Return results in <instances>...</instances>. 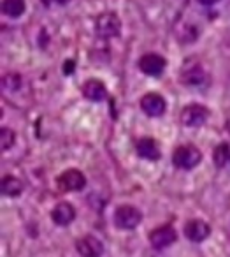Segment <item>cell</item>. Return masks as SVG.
<instances>
[{
    "mask_svg": "<svg viewBox=\"0 0 230 257\" xmlns=\"http://www.w3.org/2000/svg\"><path fill=\"white\" fill-rule=\"evenodd\" d=\"M95 32L99 37L104 39H111V37H116L121 32V22L114 13H104L97 18L95 22Z\"/></svg>",
    "mask_w": 230,
    "mask_h": 257,
    "instance_id": "obj_3",
    "label": "cell"
},
{
    "mask_svg": "<svg viewBox=\"0 0 230 257\" xmlns=\"http://www.w3.org/2000/svg\"><path fill=\"white\" fill-rule=\"evenodd\" d=\"M72 69H74V62L69 60L67 64H65V72H72Z\"/></svg>",
    "mask_w": 230,
    "mask_h": 257,
    "instance_id": "obj_21",
    "label": "cell"
},
{
    "mask_svg": "<svg viewBox=\"0 0 230 257\" xmlns=\"http://www.w3.org/2000/svg\"><path fill=\"white\" fill-rule=\"evenodd\" d=\"M209 109L202 104H188L181 109L179 120L186 127H200L207 121Z\"/></svg>",
    "mask_w": 230,
    "mask_h": 257,
    "instance_id": "obj_2",
    "label": "cell"
},
{
    "mask_svg": "<svg viewBox=\"0 0 230 257\" xmlns=\"http://www.w3.org/2000/svg\"><path fill=\"white\" fill-rule=\"evenodd\" d=\"M25 0H4L2 2V11L9 18H18L25 13Z\"/></svg>",
    "mask_w": 230,
    "mask_h": 257,
    "instance_id": "obj_16",
    "label": "cell"
},
{
    "mask_svg": "<svg viewBox=\"0 0 230 257\" xmlns=\"http://www.w3.org/2000/svg\"><path fill=\"white\" fill-rule=\"evenodd\" d=\"M0 187H2V192L9 197L20 196V194L23 192V189H25L23 182L20 178H16V176H4V178H2V185Z\"/></svg>",
    "mask_w": 230,
    "mask_h": 257,
    "instance_id": "obj_15",
    "label": "cell"
},
{
    "mask_svg": "<svg viewBox=\"0 0 230 257\" xmlns=\"http://www.w3.org/2000/svg\"><path fill=\"white\" fill-rule=\"evenodd\" d=\"M212 161L218 168H223L226 162L230 161V145L228 143H219L212 152Z\"/></svg>",
    "mask_w": 230,
    "mask_h": 257,
    "instance_id": "obj_17",
    "label": "cell"
},
{
    "mask_svg": "<svg viewBox=\"0 0 230 257\" xmlns=\"http://www.w3.org/2000/svg\"><path fill=\"white\" fill-rule=\"evenodd\" d=\"M135 152H137L139 157L146 159V161H158L160 155H162L158 143L153 138H141L135 143Z\"/></svg>",
    "mask_w": 230,
    "mask_h": 257,
    "instance_id": "obj_11",
    "label": "cell"
},
{
    "mask_svg": "<svg viewBox=\"0 0 230 257\" xmlns=\"http://www.w3.org/2000/svg\"><path fill=\"white\" fill-rule=\"evenodd\" d=\"M200 161L202 152L193 145H181L172 154V164L177 169H193L200 164Z\"/></svg>",
    "mask_w": 230,
    "mask_h": 257,
    "instance_id": "obj_1",
    "label": "cell"
},
{
    "mask_svg": "<svg viewBox=\"0 0 230 257\" xmlns=\"http://www.w3.org/2000/svg\"><path fill=\"white\" fill-rule=\"evenodd\" d=\"M177 239V232L174 231L172 225H162L156 227L155 231L149 232V241L155 248H165V246L172 245Z\"/></svg>",
    "mask_w": 230,
    "mask_h": 257,
    "instance_id": "obj_9",
    "label": "cell"
},
{
    "mask_svg": "<svg viewBox=\"0 0 230 257\" xmlns=\"http://www.w3.org/2000/svg\"><path fill=\"white\" fill-rule=\"evenodd\" d=\"M225 127H226V131H228V133H230V118H228V120H226V125H225Z\"/></svg>",
    "mask_w": 230,
    "mask_h": 257,
    "instance_id": "obj_23",
    "label": "cell"
},
{
    "mask_svg": "<svg viewBox=\"0 0 230 257\" xmlns=\"http://www.w3.org/2000/svg\"><path fill=\"white\" fill-rule=\"evenodd\" d=\"M46 6H53V4H58V6H64L67 4V2H71V0H43Z\"/></svg>",
    "mask_w": 230,
    "mask_h": 257,
    "instance_id": "obj_20",
    "label": "cell"
},
{
    "mask_svg": "<svg viewBox=\"0 0 230 257\" xmlns=\"http://www.w3.org/2000/svg\"><path fill=\"white\" fill-rule=\"evenodd\" d=\"M83 95L88 100L99 102V100H104L107 97V88L99 79H90V81H86L85 85H83Z\"/></svg>",
    "mask_w": 230,
    "mask_h": 257,
    "instance_id": "obj_14",
    "label": "cell"
},
{
    "mask_svg": "<svg viewBox=\"0 0 230 257\" xmlns=\"http://www.w3.org/2000/svg\"><path fill=\"white\" fill-rule=\"evenodd\" d=\"M57 185L62 192H78L86 185V176L79 169H67L57 180Z\"/></svg>",
    "mask_w": 230,
    "mask_h": 257,
    "instance_id": "obj_5",
    "label": "cell"
},
{
    "mask_svg": "<svg viewBox=\"0 0 230 257\" xmlns=\"http://www.w3.org/2000/svg\"><path fill=\"white\" fill-rule=\"evenodd\" d=\"M167 102L160 93H146L141 99V109L149 116H162L165 113Z\"/></svg>",
    "mask_w": 230,
    "mask_h": 257,
    "instance_id": "obj_8",
    "label": "cell"
},
{
    "mask_svg": "<svg viewBox=\"0 0 230 257\" xmlns=\"http://www.w3.org/2000/svg\"><path fill=\"white\" fill-rule=\"evenodd\" d=\"M16 141V134L13 128L4 127L0 131V145H2V150H9V148L15 145Z\"/></svg>",
    "mask_w": 230,
    "mask_h": 257,
    "instance_id": "obj_19",
    "label": "cell"
},
{
    "mask_svg": "<svg viewBox=\"0 0 230 257\" xmlns=\"http://www.w3.org/2000/svg\"><path fill=\"white\" fill-rule=\"evenodd\" d=\"M184 234L190 241H204L209 234H211V227L200 218H193V220L186 222L184 225Z\"/></svg>",
    "mask_w": 230,
    "mask_h": 257,
    "instance_id": "obj_10",
    "label": "cell"
},
{
    "mask_svg": "<svg viewBox=\"0 0 230 257\" xmlns=\"http://www.w3.org/2000/svg\"><path fill=\"white\" fill-rule=\"evenodd\" d=\"M198 2H200L202 6H212V4H216L218 0H198Z\"/></svg>",
    "mask_w": 230,
    "mask_h": 257,
    "instance_id": "obj_22",
    "label": "cell"
},
{
    "mask_svg": "<svg viewBox=\"0 0 230 257\" xmlns=\"http://www.w3.org/2000/svg\"><path fill=\"white\" fill-rule=\"evenodd\" d=\"M76 250L81 257H100L104 253V245L95 236H83L76 241Z\"/></svg>",
    "mask_w": 230,
    "mask_h": 257,
    "instance_id": "obj_7",
    "label": "cell"
},
{
    "mask_svg": "<svg viewBox=\"0 0 230 257\" xmlns=\"http://www.w3.org/2000/svg\"><path fill=\"white\" fill-rule=\"evenodd\" d=\"M2 85H4V88L9 90V92H16V90H20V86H22V76L16 74V72H9V74H6L4 79H2Z\"/></svg>",
    "mask_w": 230,
    "mask_h": 257,
    "instance_id": "obj_18",
    "label": "cell"
},
{
    "mask_svg": "<svg viewBox=\"0 0 230 257\" xmlns=\"http://www.w3.org/2000/svg\"><path fill=\"white\" fill-rule=\"evenodd\" d=\"M204 78H205L204 71H202L200 65L195 64V62L184 64L183 71H181V81H183L184 85H200V83L204 81Z\"/></svg>",
    "mask_w": 230,
    "mask_h": 257,
    "instance_id": "obj_13",
    "label": "cell"
},
{
    "mask_svg": "<svg viewBox=\"0 0 230 257\" xmlns=\"http://www.w3.org/2000/svg\"><path fill=\"white\" fill-rule=\"evenodd\" d=\"M142 213L132 204H123L114 211V224L120 229H134L141 224Z\"/></svg>",
    "mask_w": 230,
    "mask_h": 257,
    "instance_id": "obj_4",
    "label": "cell"
},
{
    "mask_svg": "<svg viewBox=\"0 0 230 257\" xmlns=\"http://www.w3.org/2000/svg\"><path fill=\"white\" fill-rule=\"evenodd\" d=\"M51 218L57 225H69L76 218V208L71 203H58L51 211Z\"/></svg>",
    "mask_w": 230,
    "mask_h": 257,
    "instance_id": "obj_12",
    "label": "cell"
},
{
    "mask_svg": "<svg viewBox=\"0 0 230 257\" xmlns=\"http://www.w3.org/2000/svg\"><path fill=\"white\" fill-rule=\"evenodd\" d=\"M167 62L158 53H146L139 58V69L148 76H160L165 69Z\"/></svg>",
    "mask_w": 230,
    "mask_h": 257,
    "instance_id": "obj_6",
    "label": "cell"
}]
</instances>
